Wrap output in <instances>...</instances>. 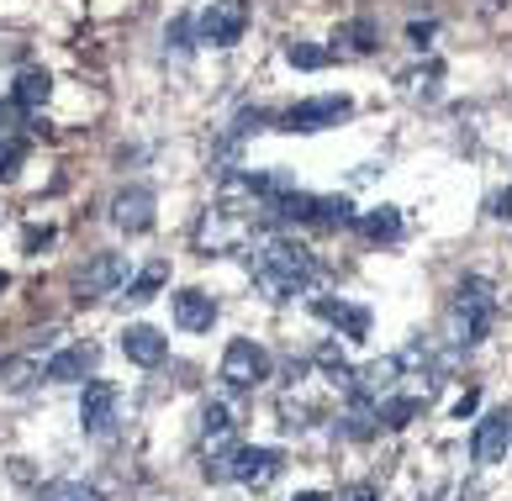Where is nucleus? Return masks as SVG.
Returning a JSON list of instances; mask_svg holds the SVG:
<instances>
[{
  "mask_svg": "<svg viewBox=\"0 0 512 501\" xmlns=\"http://www.w3.org/2000/svg\"><path fill=\"white\" fill-rule=\"evenodd\" d=\"M249 275L270 301H291L296 291H307V280H312V254L301 243L275 238V243H264L249 254Z\"/></svg>",
  "mask_w": 512,
  "mask_h": 501,
  "instance_id": "f257e3e1",
  "label": "nucleus"
},
{
  "mask_svg": "<svg viewBox=\"0 0 512 501\" xmlns=\"http://www.w3.org/2000/svg\"><path fill=\"white\" fill-rule=\"evenodd\" d=\"M222 380L233 385V391H254L259 380H270V354H264L254 338H233L222 354Z\"/></svg>",
  "mask_w": 512,
  "mask_h": 501,
  "instance_id": "f03ea898",
  "label": "nucleus"
},
{
  "mask_svg": "<svg viewBox=\"0 0 512 501\" xmlns=\"http://www.w3.org/2000/svg\"><path fill=\"white\" fill-rule=\"evenodd\" d=\"M454 317L465 327V343H481L491 333V317H497V296H491L486 280H465L460 296H454Z\"/></svg>",
  "mask_w": 512,
  "mask_h": 501,
  "instance_id": "7ed1b4c3",
  "label": "nucleus"
},
{
  "mask_svg": "<svg viewBox=\"0 0 512 501\" xmlns=\"http://www.w3.org/2000/svg\"><path fill=\"white\" fill-rule=\"evenodd\" d=\"M344 117H349V95H312V101L291 106L280 117V127L286 132H322V127H338Z\"/></svg>",
  "mask_w": 512,
  "mask_h": 501,
  "instance_id": "20e7f679",
  "label": "nucleus"
},
{
  "mask_svg": "<svg viewBox=\"0 0 512 501\" xmlns=\"http://www.w3.org/2000/svg\"><path fill=\"white\" fill-rule=\"evenodd\" d=\"M243 27H249V11H243V0H212V6L201 11V43L212 48H233Z\"/></svg>",
  "mask_w": 512,
  "mask_h": 501,
  "instance_id": "39448f33",
  "label": "nucleus"
},
{
  "mask_svg": "<svg viewBox=\"0 0 512 501\" xmlns=\"http://www.w3.org/2000/svg\"><path fill=\"white\" fill-rule=\"evenodd\" d=\"M111 222H117L127 238L148 233V227H154V190H148V185H127L122 196L111 201Z\"/></svg>",
  "mask_w": 512,
  "mask_h": 501,
  "instance_id": "423d86ee",
  "label": "nucleus"
},
{
  "mask_svg": "<svg viewBox=\"0 0 512 501\" xmlns=\"http://www.w3.org/2000/svg\"><path fill=\"white\" fill-rule=\"evenodd\" d=\"M117 285H127V254H96L74 291H80V301H96V296H111Z\"/></svg>",
  "mask_w": 512,
  "mask_h": 501,
  "instance_id": "0eeeda50",
  "label": "nucleus"
},
{
  "mask_svg": "<svg viewBox=\"0 0 512 501\" xmlns=\"http://www.w3.org/2000/svg\"><path fill=\"white\" fill-rule=\"evenodd\" d=\"M507 443H512V412H486L476 438H470V454H476V465H502Z\"/></svg>",
  "mask_w": 512,
  "mask_h": 501,
  "instance_id": "6e6552de",
  "label": "nucleus"
},
{
  "mask_svg": "<svg viewBox=\"0 0 512 501\" xmlns=\"http://www.w3.org/2000/svg\"><path fill=\"white\" fill-rule=\"evenodd\" d=\"M80 422H85V433H111V422H117V385L90 380L80 396Z\"/></svg>",
  "mask_w": 512,
  "mask_h": 501,
  "instance_id": "1a4fd4ad",
  "label": "nucleus"
},
{
  "mask_svg": "<svg viewBox=\"0 0 512 501\" xmlns=\"http://www.w3.org/2000/svg\"><path fill=\"white\" fill-rule=\"evenodd\" d=\"M122 354H127L132 364H143V370H154V364H164L169 343H164V333H159V327H148V322H132L127 333H122Z\"/></svg>",
  "mask_w": 512,
  "mask_h": 501,
  "instance_id": "9d476101",
  "label": "nucleus"
},
{
  "mask_svg": "<svg viewBox=\"0 0 512 501\" xmlns=\"http://www.w3.org/2000/svg\"><path fill=\"white\" fill-rule=\"evenodd\" d=\"M280 475V449H238L233 459V480H243V486H270V480Z\"/></svg>",
  "mask_w": 512,
  "mask_h": 501,
  "instance_id": "9b49d317",
  "label": "nucleus"
},
{
  "mask_svg": "<svg viewBox=\"0 0 512 501\" xmlns=\"http://www.w3.org/2000/svg\"><path fill=\"white\" fill-rule=\"evenodd\" d=\"M101 364V349L96 343H74V349H64V354H53L48 364H43V375L48 380H85L90 370Z\"/></svg>",
  "mask_w": 512,
  "mask_h": 501,
  "instance_id": "f8f14e48",
  "label": "nucleus"
},
{
  "mask_svg": "<svg viewBox=\"0 0 512 501\" xmlns=\"http://www.w3.org/2000/svg\"><path fill=\"white\" fill-rule=\"evenodd\" d=\"M175 322L185 327V333H212V322H217V301L191 285V291H180V296H175Z\"/></svg>",
  "mask_w": 512,
  "mask_h": 501,
  "instance_id": "ddd939ff",
  "label": "nucleus"
},
{
  "mask_svg": "<svg viewBox=\"0 0 512 501\" xmlns=\"http://www.w3.org/2000/svg\"><path fill=\"white\" fill-rule=\"evenodd\" d=\"M312 312H317L322 322L344 327L349 338H365V333H370V312H365V306H349V301H328V296H317V301H312Z\"/></svg>",
  "mask_w": 512,
  "mask_h": 501,
  "instance_id": "4468645a",
  "label": "nucleus"
},
{
  "mask_svg": "<svg viewBox=\"0 0 512 501\" xmlns=\"http://www.w3.org/2000/svg\"><path fill=\"white\" fill-rule=\"evenodd\" d=\"M396 375H402V359H375V364H365V370H354V396L381 401L396 385Z\"/></svg>",
  "mask_w": 512,
  "mask_h": 501,
  "instance_id": "2eb2a0df",
  "label": "nucleus"
},
{
  "mask_svg": "<svg viewBox=\"0 0 512 501\" xmlns=\"http://www.w3.org/2000/svg\"><path fill=\"white\" fill-rule=\"evenodd\" d=\"M48 95H53V80L43 69H27L22 80H16V90H11V101L22 111H37V106H48Z\"/></svg>",
  "mask_w": 512,
  "mask_h": 501,
  "instance_id": "dca6fc26",
  "label": "nucleus"
},
{
  "mask_svg": "<svg viewBox=\"0 0 512 501\" xmlns=\"http://www.w3.org/2000/svg\"><path fill=\"white\" fill-rule=\"evenodd\" d=\"M359 227H365V238L375 243H391V238H402V217H396V206H375L359 217Z\"/></svg>",
  "mask_w": 512,
  "mask_h": 501,
  "instance_id": "f3484780",
  "label": "nucleus"
},
{
  "mask_svg": "<svg viewBox=\"0 0 512 501\" xmlns=\"http://www.w3.org/2000/svg\"><path fill=\"white\" fill-rule=\"evenodd\" d=\"M375 412H381V428H407V422L423 412V401H412V396H381V401H375Z\"/></svg>",
  "mask_w": 512,
  "mask_h": 501,
  "instance_id": "a211bd4d",
  "label": "nucleus"
},
{
  "mask_svg": "<svg viewBox=\"0 0 512 501\" xmlns=\"http://www.w3.org/2000/svg\"><path fill=\"white\" fill-rule=\"evenodd\" d=\"M164 280H169V264H164V259H154V264H148V269H143V275H138V280H132V285H127V301H132V306H143V301H154Z\"/></svg>",
  "mask_w": 512,
  "mask_h": 501,
  "instance_id": "6ab92c4d",
  "label": "nucleus"
},
{
  "mask_svg": "<svg viewBox=\"0 0 512 501\" xmlns=\"http://www.w3.org/2000/svg\"><path fill=\"white\" fill-rule=\"evenodd\" d=\"M349 438H370L375 428H381V412H375V401L370 396H354V407H349Z\"/></svg>",
  "mask_w": 512,
  "mask_h": 501,
  "instance_id": "aec40b11",
  "label": "nucleus"
},
{
  "mask_svg": "<svg viewBox=\"0 0 512 501\" xmlns=\"http://www.w3.org/2000/svg\"><path fill=\"white\" fill-rule=\"evenodd\" d=\"M317 364L328 370V380H333V385H344V391H354V364H349L344 354H338L333 343H322V349H317Z\"/></svg>",
  "mask_w": 512,
  "mask_h": 501,
  "instance_id": "412c9836",
  "label": "nucleus"
},
{
  "mask_svg": "<svg viewBox=\"0 0 512 501\" xmlns=\"http://www.w3.org/2000/svg\"><path fill=\"white\" fill-rule=\"evenodd\" d=\"M37 501H101V491L85 486V480H53V486H43Z\"/></svg>",
  "mask_w": 512,
  "mask_h": 501,
  "instance_id": "4be33fe9",
  "label": "nucleus"
},
{
  "mask_svg": "<svg viewBox=\"0 0 512 501\" xmlns=\"http://www.w3.org/2000/svg\"><path fill=\"white\" fill-rule=\"evenodd\" d=\"M286 59H291L296 69H328V64H333V48H317V43H291V48H286Z\"/></svg>",
  "mask_w": 512,
  "mask_h": 501,
  "instance_id": "5701e85b",
  "label": "nucleus"
},
{
  "mask_svg": "<svg viewBox=\"0 0 512 501\" xmlns=\"http://www.w3.org/2000/svg\"><path fill=\"white\" fill-rule=\"evenodd\" d=\"M317 222L344 227V222H354V206H349L344 196H317Z\"/></svg>",
  "mask_w": 512,
  "mask_h": 501,
  "instance_id": "b1692460",
  "label": "nucleus"
},
{
  "mask_svg": "<svg viewBox=\"0 0 512 501\" xmlns=\"http://www.w3.org/2000/svg\"><path fill=\"white\" fill-rule=\"evenodd\" d=\"M22 153H27V143L16 138H0V180H16V169H22Z\"/></svg>",
  "mask_w": 512,
  "mask_h": 501,
  "instance_id": "393cba45",
  "label": "nucleus"
},
{
  "mask_svg": "<svg viewBox=\"0 0 512 501\" xmlns=\"http://www.w3.org/2000/svg\"><path fill=\"white\" fill-rule=\"evenodd\" d=\"M201 422H206V433H227V428H233V417H227L222 401H212V407L201 412Z\"/></svg>",
  "mask_w": 512,
  "mask_h": 501,
  "instance_id": "a878e982",
  "label": "nucleus"
},
{
  "mask_svg": "<svg viewBox=\"0 0 512 501\" xmlns=\"http://www.w3.org/2000/svg\"><path fill=\"white\" fill-rule=\"evenodd\" d=\"M164 37H169V43H175V48L185 53V48H191V16H175V22H169V32H164Z\"/></svg>",
  "mask_w": 512,
  "mask_h": 501,
  "instance_id": "bb28decb",
  "label": "nucleus"
},
{
  "mask_svg": "<svg viewBox=\"0 0 512 501\" xmlns=\"http://www.w3.org/2000/svg\"><path fill=\"white\" fill-rule=\"evenodd\" d=\"M344 37H349V48H354V53H370V48H375V43H370V37H375V32H370V22H354Z\"/></svg>",
  "mask_w": 512,
  "mask_h": 501,
  "instance_id": "cd10ccee",
  "label": "nucleus"
},
{
  "mask_svg": "<svg viewBox=\"0 0 512 501\" xmlns=\"http://www.w3.org/2000/svg\"><path fill=\"white\" fill-rule=\"evenodd\" d=\"M48 243H53V227H27V233H22L27 254H37V248H48Z\"/></svg>",
  "mask_w": 512,
  "mask_h": 501,
  "instance_id": "c85d7f7f",
  "label": "nucleus"
},
{
  "mask_svg": "<svg viewBox=\"0 0 512 501\" xmlns=\"http://www.w3.org/2000/svg\"><path fill=\"white\" fill-rule=\"evenodd\" d=\"M476 407H481V396H476V391H465L460 401H454V417H470V412H476Z\"/></svg>",
  "mask_w": 512,
  "mask_h": 501,
  "instance_id": "c756f323",
  "label": "nucleus"
},
{
  "mask_svg": "<svg viewBox=\"0 0 512 501\" xmlns=\"http://www.w3.org/2000/svg\"><path fill=\"white\" fill-rule=\"evenodd\" d=\"M491 217H512V190H502V196H491Z\"/></svg>",
  "mask_w": 512,
  "mask_h": 501,
  "instance_id": "7c9ffc66",
  "label": "nucleus"
},
{
  "mask_svg": "<svg viewBox=\"0 0 512 501\" xmlns=\"http://www.w3.org/2000/svg\"><path fill=\"white\" fill-rule=\"evenodd\" d=\"M407 37H412V43H417V48H423V43H428V37H433V22H412V32H407Z\"/></svg>",
  "mask_w": 512,
  "mask_h": 501,
  "instance_id": "2f4dec72",
  "label": "nucleus"
},
{
  "mask_svg": "<svg viewBox=\"0 0 512 501\" xmlns=\"http://www.w3.org/2000/svg\"><path fill=\"white\" fill-rule=\"evenodd\" d=\"M338 501H375V491H370V486H349V491L338 496Z\"/></svg>",
  "mask_w": 512,
  "mask_h": 501,
  "instance_id": "473e14b6",
  "label": "nucleus"
},
{
  "mask_svg": "<svg viewBox=\"0 0 512 501\" xmlns=\"http://www.w3.org/2000/svg\"><path fill=\"white\" fill-rule=\"evenodd\" d=\"M296 501H328V496H322V491H301Z\"/></svg>",
  "mask_w": 512,
  "mask_h": 501,
  "instance_id": "72a5a7b5",
  "label": "nucleus"
},
{
  "mask_svg": "<svg viewBox=\"0 0 512 501\" xmlns=\"http://www.w3.org/2000/svg\"><path fill=\"white\" fill-rule=\"evenodd\" d=\"M6 285H11V275H6V269H0V291H6Z\"/></svg>",
  "mask_w": 512,
  "mask_h": 501,
  "instance_id": "f704fd0d",
  "label": "nucleus"
}]
</instances>
